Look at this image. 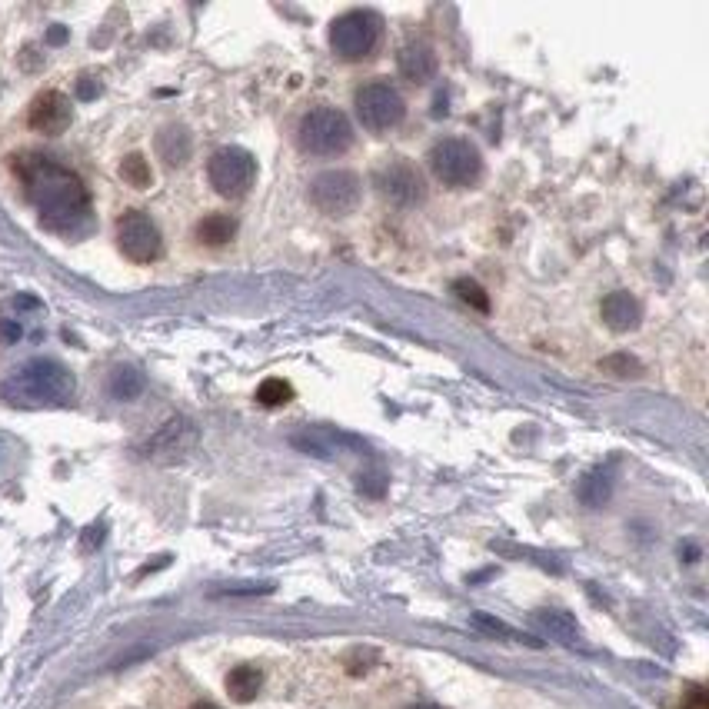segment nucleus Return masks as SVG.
Masks as SVG:
<instances>
[{
  "label": "nucleus",
  "instance_id": "obj_8",
  "mask_svg": "<svg viewBox=\"0 0 709 709\" xmlns=\"http://www.w3.org/2000/svg\"><path fill=\"white\" fill-rule=\"evenodd\" d=\"M363 197V184L353 170H323L313 177L310 184V200L313 207L323 210L327 217H347L357 210Z\"/></svg>",
  "mask_w": 709,
  "mask_h": 709
},
{
  "label": "nucleus",
  "instance_id": "obj_19",
  "mask_svg": "<svg viewBox=\"0 0 709 709\" xmlns=\"http://www.w3.org/2000/svg\"><path fill=\"white\" fill-rule=\"evenodd\" d=\"M237 234V220L230 214H207L197 224V240L207 243V247H224Z\"/></svg>",
  "mask_w": 709,
  "mask_h": 709
},
{
  "label": "nucleus",
  "instance_id": "obj_23",
  "mask_svg": "<svg viewBox=\"0 0 709 709\" xmlns=\"http://www.w3.org/2000/svg\"><path fill=\"white\" fill-rule=\"evenodd\" d=\"M453 290H457V297H460L463 303H470L473 310H480V313L490 310V297H486V290H483L476 280H467V277H463V280L453 283Z\"/></svg>",
  "mask_w": 709,
  "mask_h": 709
},
{
  "label": "nucleus",
  "instance_id": "obj_15",
  "mask_svg": "<svg viewBox=\"0 0 709 709\" xmlns=\"http://www.w3.org/2000/svg\"><path fill=\"white\" fill-rule=\"evenodd\" d=\"M533 620L556 643H563V646H576V643H580V623H576L570 613H563V610H536Z\"/></svg>",
  "mask_w": 709,
  "mask_h": 709
},
{
  "label": "nucleus",
  "instance_id": "obj_26",
  "mask_svg": "<svg viewBox=\"0 0 709 709\" xmlns=\"http://www.w3.org/2000/svg\"><path fill=\"white\" fill-rule=\"evenodd\" d=\"M360 490L367 496H383V490H387V476L383 473H363L360 476Z\"/></svg>",
  "mask_w": 709,
  "mask_h": 709
},
{
  "label": "nucleus",
  "instance_id": "obj_27",
  "mask_svg": "<svg viewBox=\"0 0 709 709\" xmlns=\"http://www.w3.org/2000/svg\"><path fill=\"white\" fill-rule=\"evenodd\" d=\"M683 709H709V703H706V693L700 690V686H693V690L686 693Z\"/></svg>",
  "mask_w": 709,
  "mask_h": 709
},
{
  "label": "nucleus",
  "instance_id": "obj_10",
  "mask_svg": "<svg viewBox=\"0 0 709 709\" xmlns=\"http://www.w3.org/2000/svg\"><path fill=\"white\" fill-rule=\"evenodd\" d=\"M373 184H377L383 200H390L397 207H417L427 197V184H423L420 170L407 164V160H387L383 167H377Z\"/></svg>",
  "mask_w": 709,
  "mask_h": 709
},
{
  "label": "nucleus",
  "instance_id": "obj_17",
  "mask_svg": "<svg viewBox=\"0 0 709 709\" xmlns=\"http://www.w3.org/2000/svg\"><path fill=\"white\" fill-rule=\"evenodd\" d=\"M260 686H263V673L250 663L234 666V670L227 673V693L234 703H253L260 693Z\"/></svg>",
  "mask_w": 709,
  "mask_h": 709
},
{
  "label": "nucleus",
  "instance_id": "obj_13",
  "mask_svg": "<svg viewBox=\"0 0 709 709\" xmlns=\"http://www.w3.org/2000/svg\"><path fill=\"white\" fill-rule=\"evenodd\" d=\"M600 317L613 333H630L640 327L643 307L630 290H613V293H606L600 303Z\"/></svg>",
  "mask_w": 709,
  "mask_h": 709
},
{
  "label": "nucleus",
  "instance_id": "obj_18",
  "mask_svg": "<svg viewBox=\"0 0 709 709\" xmlns=\"http://www.w3.org/2000/svg\"><path fill=\"white\" fill-rule=\"evenodd\" d=\"M576 496H580L583 506H590V510H600V506L610 503V496H613L610 473H603V470L586 473L583 480H580V486H576Z\"/></svg>",
  "mask_w": 709,
  "mask_h": 709
},
{
  "label": "nucleus",
  "instance_id": "obj_20",
  "mask_svg": "<svg viewBox=\"0 0 709 709\" xmlns=\"http://www.w3.org/2000/svg\"><path fill=\"white\" fill-rule=\"evenodd\" d=\"M144 387H147V380L137 367H117L114 373H110V393H114L117 400H134L144 393Z\"/></svg>",
  "mask_w": 709,
  "mask_h": 709
},
{
  "label": "nucleus",
  "instance_id": "obj_14",
  "mask_svg": "<svg viewBox=\"0 0 709 709\" xmlns=\"http://www.w3.org/2000/svg\"><path fill=\"white\" fill-rule=\"evenodd\" d=\"M397 67L403 80H410V84H430L433 77H437V54H433L430 44H407L397 54Z\"/></svg>",
  "mask_w": 709,
  "mask_h": 709
},
{
  "label": "nucleus",
  "instance_id": "obj_1",
  "mask_svg": "<svg viewBox=\"0 0 709 709\" xmlns=\"http://www.w3.org/2000/svg\"><path fill=\"white\" fill-rule=\"evenodd\" d=\"M14 170L24 180L27 200L34 204L40 224L54 234H77L90 224V194L74 170L60 167L44 154L14 157Z\"/></svg>",
  "mask_w": 709,
  "mask_h": 709
},
{
  "label": "nucleus",
  "instance_id": "obj_11",
  "mask_svg": "<svg viewBox=\"0 0 709 709\" xmlns=\"http://www.w3.org/2000/svg\"><path fill=\"white\" fill-rule=\"evenodd\" d=\"M70 120H74V107H70V100L60 94V90H44V94L30 100L27 124L30 130H37V134L60 137L70 127Z\"/></svg>",
  "mask_w": 709,
  "mask_h": 709
},
{
  "label": "nucleus",
  "instance_id": "obj_3",
  "mask_svg": "<svg viewBox=\"0 0 709 709\" xmlns=\"http://www.w3.org/2000/svg\"><path fill=\"white\" fill-rule=\"evenodd\" d=\"M297 144L310 157H337L353 144V127L343 110L317 107L310 114H303L297 127Z\"/></svg>",
  "mask_w": 709,
  "mask_h": 709
},
{
  "label": "nucleus",
  "instance_id": "obj_21",
  "mask_svg": "<svg viewBox=\"0 0 709 709\" xmlns=\"http://www.w3.org/2000/svg\"><path fill=\"white\" fill-rule=\"evenodd\" d=\"M120 177H124V184L134 187V190H147L150 180H154L144 154H127L124 160H120Z\"/></svg>",
  "mask_w": 709,
  "mask_h": 709
},
{
  "label": "nucleus",
  "instance_id": "obj_6",
  "mask_svg": "<svg viewBox=\"0 0 709 709\" xmlns=\"http://www.w3.org/2000/svg\"><path fill=\"white\" fill-rule=\"evenodd\" d=\"M207 180L220 197L240 200L250 194L253 180H257V160L243 147H220L207 164Z\"/></svg>",
  "mask_w": 709,
  "mask_h": 709
},
{
  "label": "nucleus",
  "instance_id": "obj_7",
  "mask_svg": "<svg viewBox=\"0 0 709 709\" xmlns=\"http://www.w3.org/2000/svg\"><path fill=\"white\" fill-rule=\"evenodd\" d=\"M353 107H357L360 124L367 130H390L397 127L403 114H407V104H403L400 90L387 84V80H373V84H363L353 97Z\"/></svg>",
  "mask_w": 709,
  "mask_h": 709
},
{
  "label": "nucleus",
  "instance_id": "obj_4",
  "mask_svg": "<svg viewBox=\"0 0 709 709\" xmlns=\"http://www.w3.org/2000/svg\"><path fill=\"white\" fill-rule=\"evenodd\" d=\"M383 20L373 10H347L330 24V47L340 60H363L380 47Z\"/></svg>",
  "mask_w": 709,
  "mask_h": 709
},
{
  "label": "nucleus",
  "instance_id": "obj_12",
  "mask_svg": "<svg viewBox=\"0 0 709 709\" xmlns=\"http://www.w3.org/2000/svg\"><path fill=\"white\" fill-rule=\"evenodd\" d=\"M197 443V427L184 417L167 420L164 427L154 433V440L147 443L144 453L150 460H180L184 453L194 450Z\"/></svg>",
  "mask_w": 709,
  "mask_h": 709
},
{
  "label": "nucleus",
  "instance_id": "obj_2",
  "mask_svg": "<svg viewBox=\"0 0 709 709\" xmlns=\"http://www.w3.org/2000/svg\"><path fill=\"white\" fill-rule=\"evenodd\" d=\"M74 390V373L57 360H30L0 387L14 407H64L74 400Z\"/></svg>",
  "mask_w": 709,
  "mask_h": 709
},
{
  "label": "nucleus",
  "instance_id": "obj_5",
  "mask_svg": "<svg viewBox=\"0 0 709 709\" xmlns=\"http://www.w3.org/2000/svg\"><path fill=\"white\" fill-rule=\"evenodd\" d=\"M430 170L443 187H470L483 174V160L470 140L447 137L430 150Z\"/></svg>",
  "mask_w": 709,
  "mask_h": 709
},
{
  "label": "nucleus",
  "instance_id": "obj_16",
  "mask_svg": "<svg viewBox=\"0 0 709 709\" xmlns=\"http://www.w3.org/2000/svg\"><path fill=\"white\" fill-rule=\"evenodd\" d=\"M190 150H194V144H190V134H187L184 127H164L157 134V154H160V160H164L167 167L187 164Z\"/></svg>",
  "mask_w": 709,
  "mask_h": 709
},
{
  "label": "nucleus",
  "instance_id": "obj_29",
  "mask_svg": "<svg viewBox=\"0 0 709 709\" xmlns=\"http://www.w3.org/2000/svg\"><path fill=\"white\" fill-rule=\"evenodd\" d=\"M410 709H440V706H430V703H420V706H410Z\"/></svg>",
  "mask_w": 709,
  "mask_h": 709
},
{
  "label": "nucleus",
  "instance_id": "obj_28",
  "mask_svg": "<svg viewBox=\"0 0 709 709\" xmlns=\"http://www.w3.org/2000/svg\"><path fill=\"white\" fill-rule=\"evenodd\" d=\"M190 709H220V706H217V703H207V700H200V703H194Z\"/></svg>",
  "mask_w": 709,
  "mask_h": 709
},
{
  "label": "nucleus",
  "instance_id": "obj_24",
  "mask_svg": "<svg viewBox=\"0 0 709 709\" xmlns=\"http://www.w3.org/2000/svg\"><path fill=\"white\" fill-rule=\"evenodd\" d=\"M473 620H476V626H483V630H486V633H493V636H506V640H520V636H516V633L510 630V626L500 623V620H493V616H486V613H476Z\"/></svg>",
  "mask_w": 709,
  "mask_h": 709
},
{
  "label": "nucleus",
  "instance_id": "obj_22",
  "mask_svg": "<svg viewBox=\"0 0 709 709\" xmlns=\"http://www.w3.org/2000/svg\"><path fill=\"white\" fill-rule=\"evenodd\" d=\"M290 400H293V387H290V383L277 380V377L263 380L260 387H257V403H260V407H283V403H290Z\"/></svg>",
  "mask_w": 709,
  "mask_h": 709
},
{
  "label": "nucleus",
  "instance_id": "obj_9",
  "mask_svg": "<svg viewBox=\"0 0 709 709\" xmlns=\"http://www.w3.org/2000/svg\"><path fill=\"white\" fill-rule=\"evenodd\" d=\"M117 247L127 260L134 263H154L164 253V237H160L157 224L140 210H127L117 220Z\"/></svg>",
  "mask_w": 709,
  "mask_h": 709
},
{
  "label": "nucleus",
  "instance_id": "obj_25",
  "mask_svg": "<svg viewBox=\"0 0 709 709\" xmlns=\"http://www.w3.org/2000/svg\"><path fill=\"white\" fill-rule=\"evenodd\" d=\"M603 370L616 373V377H633V373L640 370V363L630 357H610V360H603Z\"/></svg>",
  "mask_w": 709,
  "mask_h": 709
}]
</instances>
